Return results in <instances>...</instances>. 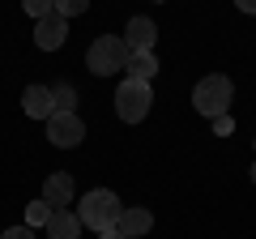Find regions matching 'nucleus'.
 <instances>
[{
    "mask_svg": "<svg viewBox=\"0 0 256 239\" xmlns=\"http://www.w3.org/2000/svg\"><path fill=\"white\" fill-rule=\"evenodd\" d=\"M120 214H124V205H120V196L111 192V188H90V192L77 201V218L90 230H111L120 222Z\"/></svg>",
    "mask_w": 256,
    "mask_h": 239,
    "instance_id": "1",
    "label": "nucleus"
},
{
    "mask_svg": "<svg viewBox=\"0 0 256 239\" xmlns=\"http://www.w3.org/2000/svg\"><path fill=\"white\" fill-rule=\"evenodd\" d=\"M230 98H235V86H230L226 73H210V77H201V82L192 86V107H196V116H205V120L226 116Z\"/></svg>",
    "mask_w": 256,
    "mask_h": 239,
    "instance_id": "2",
    "label": "nucleus"
},
{
    "mask_svg": "<svg viewBox=\"0 0 256 239\" xmlns=\"http://www.w3.org/2000/svg\"><path fill=\"white\" fill-rule=\"evenodd\" d=\"M128 43L120 34H98L90 43V52H86V68H90L94 77H111V73H120V68L128 64Z\"/></svg>",
    "mask_w": 256,
    "mask_h": 239,
    "instance_id": "3",
    "label": "nucleus"
},
{
    "mask_svg": "<svg viewBox=\"0 0 256 239\" xmlns=\"http://www.w3.org/2000/svg\"><path fill=\"white\" fill-rule=\"evenodd\" d=\"M150 107H154V90H150V82H132V77H124V82L116 86V116L124 120V124H141V120L150 116Z\"/></svg>",
    "mask_w": 256,
    "mask_h": 239,
    "instance_id": "4",
    "label": "nucleus"
},
{
    "mask_svg": "<svg viewBox=\"0 0 256 239\" xmlns=\"http://www.w3.org/2000/svg\"><path fill=\"white\" fill-rule=\"evenodd\" d=\"M82 137H86V124H82V116H77V111H56V116L47 120V141H52L56 150L82 146Z\"/></svg>",
    "mask_w": 256,
    "mask_h": 239,
    "instance_id": "5",
    "label": "nucleus"
},
{
    "mask_svg": "<svg viewBox=\"0 0 256 239\" xmlns=\"http://www.w3.org/2000/svg\"><path fill=\"white\" fill-rule=\"evenodd\" d=\"M64 38H68V18L47 13V18L34 22V47H38V52H60Z\"/></svg>",
    "mask_w": 256,
    "mask_h": 239,
    "instance_id": "6",
    "label": "nucleus"
},
{
    "mask_svg": "<svg viewBox=\"0 0 256 239\" xmlns=\"http://www.w3.org/2000/svg\"><path fill=\"white\" fill-rule=\"evenodd\" d=\"M124 43H128V52H154V43H158V26L146 18V13H137V18H128Z\"/></svg>",
    "mask_w": 256,
    "mask_h": 239,
    "instance_id": "7",
    "label": "nucleus"
},
{
    "mask_svg": "<svg viewBox=\"0 0 256 239\" xmlns=\"http://www.w3.org/2000/svg\"><path fill=\"white\" fill-rule=\"evenodd\" d=\"M73 196H77V184H73V175H68V171H56V175L43 180V201L52 205V210L73 205Z\"/></svg>",
    "mask_w": 256,
    "mask_h": 239,
    "instance_id": "8",
    "label": "nucleus"
},
{
    "mask_svg": "<svg viewBox=\"0 0 256 239\" xmlns=\"http://www.w3.org/2000/svg\"><path fill=\"white\" fill-rule=\"evenodd\" d=\"M22 107H26V116H34V120H52L56 116V94H52V86H26L22 90Z\"/></svg>",
    "mask_w": 256,
    "mask_h": 239,
    "instance_id": "9",
    "label": "nucleus"
},
{
    "mask_svg": "<svg viewBox=\"0 0 256 239\" xmlns=\"http://www.w3.org/2000/svg\"><path fill=\"white\" fill-rule=\"evenodd\" d=\"M120 230H124L128 239H141V235H150V226H154V214L150 210H141V205H128L124 214H120V222H116Z\"/></svg>",
    "mask_w": 256,
    "mask_h": 239,
    "instance_id": "10",
    "label": "nucleus"
},
{
    "mask_svg": "<svg viewBox=\"0 0 256 239\" xmlns=\"http://www.w3.org/2000/svg\"><path fill=\"white\" fill-rule=\"evenodd\" d=\"M47 235L52 239H82V218L68 210H56L52 222H47Z\"/></svg>",
    "mask_w": 256,
    "mask_h": 239,
    "instance_id": "11",
    "label": "nucleus"
},
{
    "mask_svg": "<svg viewBox=\"0 0 256 239\" xmlns=\"http://www.w3.org/2000/svg\"><path fill=\"white\" fill-rule=\"evenodd\" d=\"M124 73L132 77V82H150V77L158 73V56L154 52H132V56H128V64H124Z\"/></svg>",
    "mask_w": 256,
    "mask_h": 239,
    "instance_id": "12",
    "label": "nucleus"
},
{
    "mask_svg": "<svg viewBox=\"0 0 256 239\" xmlns=\"http://www.w3.org/2000/svg\"><path fill=\"white\" fill-rule=\"evenodd\" d=\"M52 214H56V210L38 196L34 205H26V226H30V230H34V226H47V222H52Z\"/></svg>",
    "mask_w": 256,
    "mask_h": 239,
    "instance_id": "13",
    "label": "nucleus"
},
{
    "mask_svg": "<svg viewBox=\"0 0 256 239\" xmlns=\"http://www.w3.org/2000/svg\"><path fill=\"white\" fill-rule=\"evenodd\" d=\"M52 94H56V111H73V107H77V90H73L68 82L52 86Z\"/></svg>",
    "mask_w": 256,
    "mask_h": 239,
    "instance_id": "14",
    "label": "nucleus"
},
{
    "mask_svg": "<svg viewBox=\"0 0 256 239\" xmlns=\"http://www.w3.org/2000/svg\"><path fill=\"white\" fill-rule=\"evenodd\" d=\"M22 9H26V18H47V13H56V0H22Z\"/></svg>",
    "mask_w": 256,
    "mask_h": 239,
    "instance_id": "15",
    "label": "nucleus"
},
{
    "mask_svg": "<svg viewBox=\"0 0 256 239\" xmlns=\"http://www.w3.org/2000/svg\"><path fill=\"white\" fill-rule=\"evenodd\" d=\"M86 9H90V0H56V13L60 18H82Z\"/></svg>",
    "mask_w": 256,
    "mask_h": 239,
    "instance_id": "16",
    "label": "nucleus"
},
{
    "mask_svg": "<svg viewBox=\"0 0 256 239\" xmlns=\"http://www.w3.org/2000/svg\"><path fill=\"white\" fill-rule=\"evenodd\" d=\"M210 128L218 132V137H230V132H235V120H230V111H226V116H214V120H210Z\"/></svg>",
    "mask_w": 256,
    "mask_h": 239,
    "instance_id": "17",
    "label": "nucleus"
},
{
    "mask_svg": "<svg viewBox=\"0 0 256 239\" xmlns=\"http://www.w3.org/2000/svg\"><path fill=\"white\" fill-rule=\"evenodd\" d=\"M0 239H34V230L26 226V222H22V226H13V230H4V235Z\"/></svg>",
    "mask_w": 256,
    "mask_h": 239,
    "instance_id": "18",
    "label": "nucleus"
},
{
    "mask_svg": "<svg viewBox=\"0 0 256 239\" xmlns=\"http://www.w3.org/2000/svg\"><path fill=\"white\" fill-rule=\"evenodd\" d=\"M98 239H128V235H124L120 226H111V230H98Z\"/></svg>",
    "mask_w": 256,
    "mask_h": 239,
    "instance_id": "19",
    "label": "nucleus"
},
{
    "mask_svg": "<svg viewBox=\"0 0 256 239\" xmlns=\"http://www.w3.org/2000/svg\"><path fill=\"white\" fill-rule=\"evenodd\" d=\"M235 9L239 13H256V0H235Z\"/></svg>",
    "mask_w": 256,
    "mask_h": 239,
    "instance_id": "20",
    "label": "nucleus"
},
{
    "mask_svg": "<svg viewBox=\"0 0 256 239\" xmlns=\"http://www.w3.org/2000/svg\"><path fill=\"white\" fill-rule=\"evenodd\" d=\"M252 184H256V162H252Z\"/></svg>",
    "mask_w": 256,
    "mask_h": 239,
    "instance_id": "21",
    "label": "nucleus"
},
{
    "mask_svg": "<svg viewBox=\"0 0 256 239\" xmlns=\"http://www.w3.org/2000/svg\"><path fill=\"white\" fill-rule=\"evenodd\" d=\"M154 4H162V0H154Z\"/></svg>",
    "mask_w": 256,
    "mask_h": 239,
    "instance_id": "22",
    "label": "nucleus"
},
{
    "mask_svg": "<svg viewBox=\"0 0 256 239\" xmlns=\"http://www.w3.org/2000/svg\"><path fill=\"white\" fill-rule=\"evenodd\" d=\"M0 235H4V230H0Z\"/></svg>",
    "mask_w": 256,
    "mask_h": 239,
    "instance_id": "23",
    "label": "nucleus"
}]
</instances>
